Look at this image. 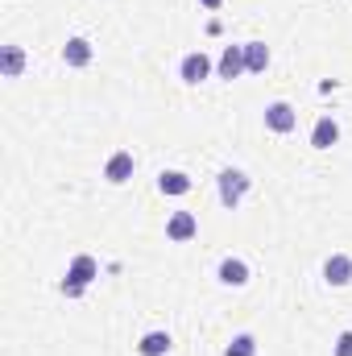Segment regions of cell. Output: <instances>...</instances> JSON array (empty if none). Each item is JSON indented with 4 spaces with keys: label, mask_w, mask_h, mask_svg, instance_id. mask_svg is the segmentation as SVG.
<instances>
[{
    "label": "cell",
    "mask_w": 352,
    "mask_h": 356,
    "mask_svg": "<svg viewBox=\"0 0 352 356\" xmlns=\"http://www.w3.org/2000/svg\"><path fill=\"white\" fill-rule=\"evenodd\" d=\"M216 191H220V203L237 211V207H241V199L249 195V175H245V170H220Z\"/></svg>",
    "instance_id": "cell-2"
},
{
    "label": "cell",
    "mask_w": 352,
    "mask_h": 356,
    "mask_svg": "<svg viewBox=\"0 0 352 356\" xmlns=\"http://www.w3.org/2000/svg\"><path fill=\"white\" fill-rule=\"evenodd\" d=\"M245 71V46H224L220 54V79H237Z\"/></svg>",
    "instance_id": "cell-10"
},
{
    "label": "cell",
    "mask_w": 352,
    "mask_h": 356,
    "mask_svg": "<svg viewBox=\"0 0 352 356\" xmlns=\"http://www.w3.org/2000/svg\"><path fill=\"white\" fill-rule=\"evenodd\" d=\"M323 277H328V286H349L352 282V257L349 253H332V257L323 261Z\"/></svg>",
    "instance_id": "cell-6"
},
{
    "label": "cell",
    "mask_w": 352,
    "mask_h": 356,
    "mask_svg": "<svg viewBox=\"0 0 352 356\" xmlns=\"http://www.w3.org/2000/svg\"><path fill=\"white\" fill-rule=\"evenodd\" d=\"M336 356H352V332H340L336 336Z\"/></svg>",
    "instance_id": "cell-17"
},
{
    "label": "cell",
    "mask_w": 352,
    "mask_h": 356,
    "mask_svg": "<svg viewBox=\"0 0 352 356\" xmlns=\"http://www.w3.org/2000/svg\"><path fill=\"white\" fill-rule=\"evenodd\" d=\"M199 4H203V8H211V13H216V8H220V4H224V0H199Z\"/></svg>",
    "instance_id": "cell-18"
},
{
    "label": "cell",
    "mask_w": 352,
    "mask_h": 356,
    "mask_svg": "<svg viewBox=\"0 0 352 356\" xmlns=\"http://www.w3.org/2000/svg\"><path fill=\"white\" fill-rule=\"evenodd\" d=\"M158 191L162 195H186L191 191V178L182 175V170H166V175L158 178Z\"/></svg>",
    "instance_id": "cell-15"
},
{
    "label": "cell",
    "mask_w": 352,
    "mask_h": 356,
    "mask_svg": "<svg viewBox=\"0 0 352 356\" xmlns=\"http://www.w3.org/2000/svg\"><path fill=\"white\" fill-rule=\"evenodd\" d=\"M95 277H99V266H95V257L79 253V257L71 261V269H67V277H63V286H58V290H63L67 298H79V294L88 290Z\"/></svg>",
    "instance_id": "cell-1"
},
{
    "label": "cell",
    "mask_w": 352,
    "mask_h": 356,
    "mask_svg": "<svg viewBox=\"0 0 352 356\" xmlns=\"http://www.w3.org/2000/svg\"><path fill=\"white\" fill-rule=\"evenodd\" d=\"M104 178H108L112 186L129 182V178H133V154H125V149H120V154H112V158H108V166H104Z\"/></svg>",
    "instance_id": "cell-8"
},
{
    "label": "cell",
    "mask_w": 352,
    "mask_h": 356,
    "mask_svg": "<svg viewBox=\"0 0 352 356\" xmlns=\"http://www.w3.org/2000/svg\"><path fill=\"white\" fill-rule=\"evenodd\" d=\"M265 67H269V46L265 42H245V71L262 75Z\"/></svg>",
    "instance_id": "cell-14"
},
{
    "label": "cell",
    "mask_w": 352,
    "mask_h": 356,
    "mask_svg": "<svg viewBox=\"0 0 352 356\" xmlns=\"http://www.w3.org/2000/svg\"><path fill=\"white\" fill-rule=\"evenodd\" d=\"M265 129H273V133H294V129H298V112H294L286 99H273V104L265 108Z\"/></svg>",
    "instance_id": "cell-3"
},
{
    "label": "cell",
    "mask_w": 352,
    "mask_h": 356,
    "mask_svg": "<svg viewBox=\"0 0 352 356\" xmlns=\"http://www.w3.org/2000/svg\"><path fill=\"white\" fill-rule=\"evenodd\" d=\"M170 344H175V340H170V332H145V336H141V344H137V353H141V356H166V353H170Z\"/></svg>",
    "instance_id": "cell-13"
},
{
    "label": "cell",
    "mask_w": 352,
    "mask_h": 356,
    "mask_svg": "<svg viewBox=\"0 0 352 356\" xmlns=\"http://www.w3.org/2000/svg\"><path fill=\"white\" fill-rule=\"evenodd\" d=\"M224 356H257V340L249 332H241V336H232V344L224 348Z\"/></svg>",
    "instance_id": "cell-16"
},
{
    "label": "cell",
    "mask_w": 352,
    "mask_h": 356,
    "mask_svg": "<svg viewBox=\"0 0 352 356\" xmlns=\"http://www.w3.org/2000/svg\"><path fill=\"white\" fill-rule=\"evenodd\" d=\"M216 273H220V282H224V286H245V282H249V266H245L241 257H224Z\"/></svg>",
    "instance_id": "cell-11"
},
{
    "label": "cell",
    "mask_w": 352,
    "mask_h": 356,
    "mask_svg": "<svg viewBox=\"0 0 352 356\" xmlns=\"http://www.w3.org/2000/svg\"><path fill=\"white\" fill-rule=\"evenodd\" d=\"M63 58H67V67H88L91 63V42L88 38H67Z\"/></svg>",
    "instance_id": "cell-12"
},
{
    "label": "cell",
    "mask_w": 352,
    "mask_h": 356,
    "mask_svg": "<svg viewBox=\"0 0 352 356\" xmlns=\"http://www.w3.org/2000/svg\"><path fill=\"white\" fill-rule=\"evenodd\" d=\"M166 236L182 245V241H191V236H199V220L191 216V211H175L170 220H166Z\"/></svg>",
    "instance_id": "cell-5"
},
{
    "label": "cell",
    "mask_w": 352,
    "mask_h": 356,
    "mask_svg": "<svg viewBox=\"0 0 352 356\" xmlns=\"http://www.w3.org/2000/svg\"><path fill=\"white\" fill-rule=\"evenodd\" d=\"M178 75H182V83H203V79L211 75V58H207L203 50H191V54L178 63Z\"/></svg>",
    "instance_id": "cell-4"
},
{
    "label": "cell",
    "mask_w": 352,
    "mask_h": 356,
    "mask_svg": "<svg viewBox=\"0 0 352 356\" xmlns=\"http://www.w3.org/2000/svg\"><path fill=\"white\" fill-rule=\"evenodd\" d=\"M336 141H340V124H336L332 116H319L315 129H311V145H315V149H332Z\"/></svg>",
    "instance_id": "cell-7"
},
{
    "label": "cell",
    "mask_w": 352,
    "mask_h": 356,
    "mask_svg": "<svg viewBox=\"0 0 352 356\" xmlns=\"http://www.w3.org/2000/svg\"><path fill=\"white\" fill-rule=\"evenodd\" d=\"M21 71H25V50L21 46H4L0 50V75L4 79H21Z\"/></svg>",
    "instance_id": "cell-9"
}]
</instances>
